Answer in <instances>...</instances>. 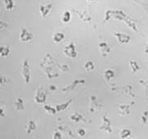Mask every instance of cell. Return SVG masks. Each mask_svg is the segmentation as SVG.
<instances>
[{"instance_id": "5", "label": "cell", "mask_w": 148, "mask_h": 139, "mask_svg": "<svg viewBox=\"0 0 148 139\" xmlns=\"http://www.w3.org/2000/svg\"><path fill=\"white\" fill-rule=\"evenodd\" d=\"M64 53H66L67 55H69L70 57H75L77 55L76 51H75V46L73 43H71L69 45L66 46V48L64 49Z\"/></svg>"}, {"instance_id": "20", "label": "cell", "mask_w": 148, "mask_h": 139, "mask_svg": "<svg viewBox=\"0 0 148 139\" xmlns=\"http://www.w3.org/2000/svg\"><path fill=\"white\" fill-rule=\"evenodd\" d=\"M88 1H92V0H88Z\"/></svg>"}, {"instance_id": "14", "label": "cell", "mask_w": 148, "mask_h": 139, "mask_svg": "<svg viewBox=\"0 0 148 139\" xmlns=\"http://www.w3.org/2000/svg\"><path fill=\"white\" fill-rule=\"evenodd\" d=\"M8 81H9V80H8L4 76L0 75V84H6Z\"/></svg>"}, {"instance_id": "6", "label": "cell", "mask_w": 148, "mask_h": 139, "mask_svg": "<svg viewBox=\"0 0 148 139\" xmlns=\"http://www.w3.org/2000/svg\"><path fill=\"white\" fill-rule=\"evenodd\" d=\"M14 105L16 107V110H24V102L21 98H17L15 102H14Z\"/></svg>"}, {"instance_id": "2", "label": "cell", "mask_w": 148, "mask_h": 139, "mask_svg": "<svg viewBox=\"0 0 148 139\" xmlns=\"http://www.w3.org/2000/svg\"><path fill=\"white\" fill-rule=\"evenodd\" d=\"M32 38H33V35L32 33L29 31L27 28L23 27L21 29V34H20V40L22 42H27V41L32 40Z\"/></svg>"}, {"instance_id": "1", "label": "cell", "mask_w": 148, "mask_h": 139, "mask_svg": "<svg viewBox=\"0 0 148 139\" xmlns=\"http://www.w3.org/2000/svg\"><path fill=\"white\" fill-rule=\"evenodd\" d=\"M21 74H22L25 82L28 84L30 82V79H31V73H30V66H29V63L27 60H24L22 63Z\"/></svg>"}, {"instance_id": "8", "label": "cell", "mask_w": 148, "mask_h": 139, "mask_svg": "<svg viewBox=\"0 0 148 139\" xmlns=\"http://www.w3.org/2000/svg\"><path fill=\"white\" fill-rule=\"evenodd\" d=\"M3 3H4V5H5V8L7 10L10 11L14 8V2H13V0H3Z\"/></svg>"}, {"instance_id": "11", "label": "cell", "mask_w": 148, "mask_h": 139, "mask_svg": "<svg viewBox=\"0 0 148 139\" xmlns=\"http://www.w3.org/2000/svg\"><path fill=\"white\" fill-rule=\"evenodd\" d=\"M36 129V124L34 123L33 121H30L28 123V128H27V134H30L33 130Z\"/></svg>"}, {"instance_id": "12", "label": "cell", "mask_w": 148, "mask_h": 139, "mask_svg": "<svg viewBox=\"0 0 148 139\" xmlns=\"http://www.w3.org/2000/svg\"><path fill=\"white\" fill-rule=\"evenodd\" d=\"M70 19H71V14H70L69 12L66 11L64 13V15H63L62 20H63L64 22H69V21H70Z\"/></svg>"}, {"instance_id": "19", "label": "cell", "mask_w": 148, "mask_h": 139, "mask_svg": "<svg viewBox=\"0 0 148 139\" xmlns=\"http://www.w3.org/2000/svg\"><path fill=\"white\" fill-rule=\"evenodd\" d=\"M145 53H148V43L147 44V46H146V49H145Z\"/></svg>"}, {"instance_id": "9", "label": "cell", "mask_w": 148, "mask_h": 139, "mask_svg": "<svg viewBox=\"0 0 148 139\" xmlns=\"http://www.w3.org/2000/svg\"><path fill=\"white\" fill-rule=\"evenodd\" d=\"M64 35L63 33H60V32H58V33H56L54 36H53V40L55 41V42H60V41H62L63 40H64Z\"/></svg>"}, {"instance_id": "15", "label": "cell", "mask_w": 148, "mask_h": 139, "mask_svg": "<svg viewBox=\"0 0 148 139\" xmlns=\"http://www.w3.org/2000/svg\"><path fill=\"white\" fill-rule=\"evenodd\" d=\"M8 27V23H7V22L0 20V30H2V29H5V28H7Z\"/></svg>"}, {"instance_id": "17", "label": "cell", "mask_w": 148, "mask_h": 139, "mask_svg": "<svg viewBox=\"0 0 148 139\" xmlns=\"http://www.w3.org/2000/svg\"><path fill=\"white\" fill-rule=\"evenodd\" d=\"M82 81H85L84 80H82V81H76L75 82H73L74 86L77 85V83H78V82H82ZM73 85L72 86H69V87H66V88H64V91H66V90H72V89H73Z\"/></svg>"}, {"instance_id": "3", "label": "cell", "mask_w": 148, "mask_h": 139, "mask_svg": "<svg viewBox=\"0 0 148 139\" xmlns=\"http://www.w3.org/2000/svg\"><path fill=\"white\" fill-rule=\"evenodd\" d=\"M114 36L117 38L120 44H127L131 40V37L128 35L123 33H114Z\"/></svg>"}, {"instance_id": "10", "label": "cell", "mask_w": 148, "mask_h": 139, "mask_svg": "<svg viewBox=\"0 0 148 139\" xmlns=\"http://www.w3.org/2000/svg\"><path fill=\"white\" fill-rule=\"evenodd\" d=\"M100 48H101V49L102 50V51H106V52H110V47H109V45L106 44V42H101L100 43Z\"/></svg>"}, {"instance_id": "16", "label": "cell", "mask_w": 148, "mask_h": 139, "mask_svg": "<svg viewBox=\"0 0 148 139\" xmlns=\"http://www.w3.org/2000/svg\"><path fill=\"white\" fill-rule=\"evenodd\" d=\"M71 101H69L68 102V103H65V104H64V105H63L62 106H60V105H58V106H57V110H58V111H59L60 110H64V109H65L66 107L69 105V103H70V102H71Z\"/></svg>"}, {"instance_id": "7", "label": "cell", "mask_w": 148, "mask_h": 139, "mask_svg": "<svg viewBox=\"0 0 148 139\" xmlns=\"http://www.w3.org/2000/svg\"><path fill=\"white\" fill-rule=\"evenodd\" d=\"M10 53V49L8 46H1L0 47V55L2 57H7Z\"/></svg>"}, {"instance_id": "21", "label": "cell", "mask_w": 148, "mask_h": 139, "mask_svg": "<svg viewBox=\"0 0 148 139\" xmlns=\"http://www.w3.org/2000/svg\"><path fill=\"white\" fill-rule=\"evenodd\" d=\"M0 39H1V37H0Z\"/></svg>"}, {"instance_id": "18", "label": "cell", "mask_w": 148, "mask_h": 139, "mask_svg": "<svg viewBox=\"0 0 148 139\" xmlns=\"http://www.w3.org/2000/svg\"><path fill=\"white\" fill-rule=\"evenodd\" d=\"M0 116H4V112L2 108H0Z\"/></svg>"}, {"instance_id": "13", "label": "cell", "mask_w": 148, "mask_h": 139, "mask_svg": "<svg viewBox=\"0 0 148 139\" xmlns=\"http://www.w3.org/2000/svg\"><path fill=\"white\" fill-rule=\"evenodd\" d=\"M130 67H131V68H132L133 72H137L140 68V67L138 66V64L135 61H131L130 62Z\"/></svg>"}, {"instance_id": "4", "label": "cell", "mask_w": 148, "mask_h": 139, "mask_svg": "<svg viewBox=\"0 0 148 139\" xmlns=\"http://www.w3.org/2000/svg\"><path fill=\"white\" fill-rule=\"evenodd\" d=\"M52 6H53V3H51L47 4V5H41L40 7V12L43 17H46V16L49 12V11L51 10Z\"/></svg>"}]
</instances>
